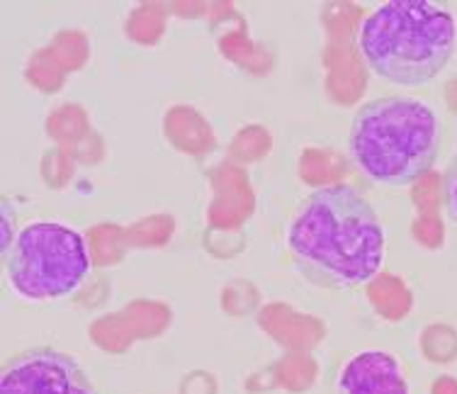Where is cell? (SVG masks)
I'll list each match as a JSON object with an SVG mask.
<instances>
[{"instance_id":"52a82bcc","label":"cell","mask_w":457,"mask_h":394,"mask_svg":"<svg viewBox=\"0 0 457 394\" xmlns=\"http://www.w3.org/2000/svg\"><path fill=\"white\" fill-rule=\"evenodd\" d=\"M443 205L453 222H457V154L450 158L445 175H443Z\"/></svg>"},{"instance_id":"277c9868","label":"cell","mask_w":457,"mask_h":394,"mask_svg":"<svg viewBox=\"0 0 457 394\" xmlns=\"http://www.w3.org/2000/svg\"><path fill=\"white\" fill-rule=\"evenodd\" d=\"M12 289L32 302L66 298L83 285L90 272L86 239L59 222L27 224L5 254Z\"/></svg>"},{"instance_id":"8992f818","label":"cell","mask_w":457,"mask_h":394,"mask_svg":"<svg viewBox=\"0 0 457 394\" xmlns=\"http://www.w3.org/2000/svg\"><path fill=\"white\" fill-rule=\"evenodd\" d=\"M338 394H409V382L392 353L362 350L343 365Z\"/></svg>"},{"instance_id":"3957f363","label":"cell","mask_w":457,"mask_h":394,"mask_svg":"<svg viewBox=\"0 0 457 394\" xmlns=\"http://www.w3.org/2000/svg\"><path fill=\"white\" fill-rule=\"evenodd\" d=\"M440 147V120L416 97L382 96L355 113L348 149L372 183L406 188L431 171Z\"/></svg>"},{"instance_id":"7a4b0ae2","label":"cell","mask_w":457,"mask_h":394,"mask_svg":"<svg viewBox=\"0 0 457 394\" xmlns=\"http://www.w3.org/2000/svg\"><path fill=\"white\" fill-rule=\"evenodd\" d=\"M358 49L379 79L395 86H423L453 59L457 22L433 0H392L362 20Z\"/></svg>"},{"instance_id":"5b68a950","label":"cell","mask_w":457,"mask_h":394,"mask_svg":"<svg viewBox=\"0 0 457 394\" xmlns=\"http://www.w3.org/2000/svg\"><path fill=\"white\" fill-rule=\"evenodd\" d=\"M0 394H97L76 360L54 348L18 353L0 373Z\"/></svg>"},{"instance_id":"6da1fadb","label":"cell","mask_w":457,"mask_h":394,"mask_svg":"<svg viewBox=\"0 0 457 394\" xmlns=\"http://www.w3.org/2000/svg\"><path fill=\"white\" fill-rule=\"evenodd\" d=\"M287 248L309 282L348 289L378 275L387 241L378 212L355 188L324 185L309 193L295 212Z\"/></svg>"}]
</instances>
